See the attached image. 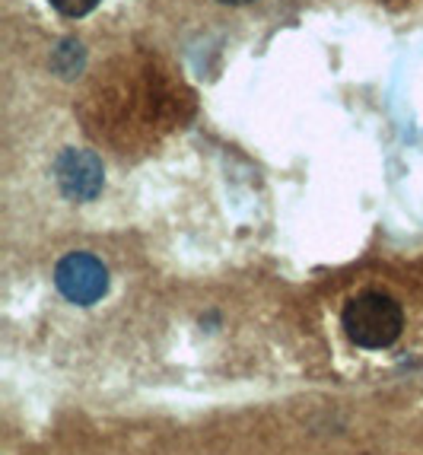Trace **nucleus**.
<instances>
[{
  "label": "nucleus",
  "instance_id": "f257e3e1",
  "mask_svg": "<svg viewBox=\"0 0 423 455\" xmlns=\"http://www.w3.org/2000/svg\"><path fill=\"white\" fill-rule=\"evenodd\" d=\"M340 325H344V331H347V338L356 347L386 350L398 341L404 315H401V306L395 303L392 296L366 290V293H356L344 306Z\"/></svg>",
  "mask_w": 423,
  "mask_h": 455
},
{
  "label": "nucleus",
  "instance_id": "f03ea898",
  "mask_svg": "<svg viewBox=\"0 0 423 455\" xmlns=\"http://www.w3.org/2000/svg\"><path fill=\"white\" fill-rule=\"evenodd\" d=\"M54 287L70 303L92 306L108 293V271L96 255L74 251L68 259H60L58 267H54Z\"/></svg>",
  "mask_w": 423,
  "mask_h": 455
},
{
  "label": "nucleus",
  "instance_id": "7ed1b4c3",
  "mask_svg": "<svg viewBox=\"0 0 423 455\" xmlns=\"http://www.w3.org/2000/svg\"><path fill=\"white\" fill-rule=\"evenodd\" d=\"M54 179H58L60 191L70 201H92L102 191V185H106V172H102V163H99L96 153L76 150V147H68L58 156Z\"/></svg>",
  "mask_w": 423,
  "mask_h": 455
},
{
  "label": "nucleus",
  "instance_id": "20e7f679",
  "mask_svg": "<svg viewBox=\"0 0 423 455\" xmlns=\"http://www.w3.org/2000/svg\"><path fill=\"white\" fill-rule=\"evenodd\" d=\"M52 7L64 16H86L99 7V0H52Z\"/></svg>",
  "mask_w": 423,
  "mask_h": 455
},
{
  "label": "nucleus",
  "instance_id": "39448f33",
  "mask_svg": "<svg viewBox=\"0 0 423 455\" xmlns=\"http://www.w3.org/2000/svg\"><path fill=\"white\" fill-rule=\"evenodd\" d=\"M219 4H249V0H219Z\"/></svg>",
  "mask_w": 423,
  "mask_h": 455
}]
</instances>
